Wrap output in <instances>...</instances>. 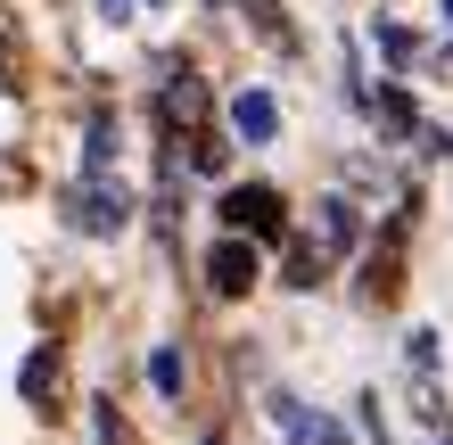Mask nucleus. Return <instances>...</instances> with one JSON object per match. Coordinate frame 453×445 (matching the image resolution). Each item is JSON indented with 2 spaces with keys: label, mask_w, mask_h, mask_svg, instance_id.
<instances>
[{
  "label": "nucleus",
  "mask_w": 453,
  "mask_h": 445,
  "mask_svg": "<svg viewBox=\"0 0 453 445\" xmlns=\"http://www.w3.org/2000/svg\"><path fill=\"white\" fill-rule=\"evenodd\" d=\"M206 280H215V297H248V289H256V248H248V240H215Z\"/></svg>",
  "instance_id": "f257e3e1"
},
{
  "label": "nucleus",
  "mask_w": 453,
  "mask_h": 445,
  "mask_svg": "<svg viewBox=\"0 0 453 445\" xmlns=\"http://www.w3.org/2000/svg\"><path fill=\"white\" fill-rule=\"evenodd\" d=\"M223 215H231V231H280V198L264 181H239V190H223Z\"/></svg>",
  "instance_id": "f03ea898"
},
{
  "label": "nucleus",
  "mask_w": 453,
  "mask_h": 445,
  "mask_svg": "<svg viewBox=\"0 0 453 445\" xmlns=\"http://www.w3.org/2000/svg\"><path fill=\"white\" fill-rule=\"evenodd\" d=\"M273 124H280V108H273L264 91H239V99H231V133H239V141H273Z\"/></svg>",
  "instance_id": "7ed1b4c3"
},
{
  "label": "nucleus",
  "mask_w": 453,
  "mask_h": 445,
  "mask_svg": "<svg viewBox=\"0 0 453 445\" xmlns=\"http://www.w3.org/2000/svg\"><path fill=\"white\" fill-rule=\"evenodd\" d=\"M198 108H206L198 74H173V83H165V108H157V116H165V133H190V124H198Z\"/></svg>",
  "instance_id": "20e7f679"
},
{
  "label": "nucleus",
  "mask_w": 453,
  "mask_h": 445,
  "mask_svg": "<svg viewBox=\"0 0 453 445\" xmlns=\"http://www.w3.org/2000/svg\"><path fill=\"white\" fill-rule=\"evenodd\" d=\"M50 372H58V355H50V347H42L34 363H25V396H34V404L50 396Z\"/></svg>",
  "instance_id": "39448f33"
}]
</instances>
